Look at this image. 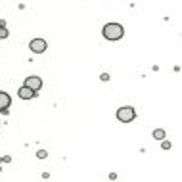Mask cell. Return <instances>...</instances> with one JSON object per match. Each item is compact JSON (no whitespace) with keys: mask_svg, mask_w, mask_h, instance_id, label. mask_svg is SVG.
<instances>
[{"mask_svg":"<svg viewBox=\"0 0 182 182\" xmlns=\"http://www.w3.org/2000/svg\"><path fill=\"white\" fill-rule=\"evenodd\" d=\"M102 33H104L106 40L115 42V40H121L125 37V27L121 23H106L104 29H102Z\"/></svg>","mask_w":182,"mask_h":182,"instance_id":"obj_1","label":"cell"},{"mask_svg":"<svg viewBox=\"0 0 182 182\" xmlns=\"http://www.w3.org/2000/svg\"><path fill=\"white\" fill-rule=\"evenodd\" d=\"M136 119V111L130 106H123L117 109V121L119 123H132Z\"/></svg>","mask_w":182,"mask_h":182,"instance_id":"obj_2","label":"cell"},{"mask_svg":"<svg viewBox=\"0 0 182 182\" xmlns=\"http://www.w3.org/2000/svg\"><path fill=\"white\" fill-rule=\"evenodd\" d=\"M29 48H31V52H35V54H42V52L48 50V42L44 39H33L29 42Z\"/></svg>","mask_w":182,"mask_h":182,"instance_id":"obj_3","label":"cell"},{"mask_svg":"<svg viewBox=\"0 0 182 182\" xmlns=\"http://www.w3.org/2000/svg\"><path fill=\"white\" fill-rule=\"evenodd\" d=\"M25 86H29L33 92H39V90L42 88V79L40 77H37V75H31V77H27L25 79V83H23Z\"/></svg>","mask_w":182,"mask_h":182,"instance_id":"obj_4","label":"cell"},{"mask_svg":"<svg viewBox=\"0 0 182 182\" xmlns=\"http://www.w3.org/2000/svg\"><path fill=\"white\" fill-rule=\"evenodd\" d=\"M10 106H12V98H10V94L0 90V111H2V113H8V107H10Z\"/></svg>","mask_w":182,"mask_h":182,"instance_id":"obj_5","label":"cell"},{"mask_svg":"<svg viewBox=\"0 0 182 182\" xmlns=\"http://www.w3.org/2000/svg\"><path fill=\"white\" fill-rule=\"evenodd\" d=\"M37 94H39V92H33V90H31L29 86H25V84L17 90V96H19L21 100H31L33 96H37Z\"/></svg>","mask_w":182,"mask_h":182,"instance_id":"obj_6","label":"cell"},{"mask_svg":"<svg viewBox=\"0 0 182 182\" xmlns=\"http://www.w3.org/2000/svg\"><path fill=\"white\" fill-rule=\"evenodd\" d=\"M165 136H167V132H165L163 129H155V130H153V138H155V140H163Z\"/></svg>","mask_w":182,"mask_h":182,"instance_id":"obj_7","label":"cell"},{"mask_svg":"<svg viewBox=\"0 0 182 182\" xmlns=\"http://www.w3.org/2000/svg\"><path fill=\"white\" fill-rule=\"evenodd\" d=\"M8 37H10V33L6 29V23H4V21H0V39H8Z\"/></svg>","mask_w":182,"mask_h":182,"instance_id":"obj_8","label":"cell"},{"mask_svg":"<svg viewBox=\"0 0 182 182\" xmlns=\"http://www.w3.org/2000/svg\"><path fill=\"white\" fill-rule=\"evenodd\" d=\"M37 157H39V159H46V157H48V152H46V150H39V152H37Z\"/></svg>","mask_w":182,"mask_h":182,"instance_id":"obj_9","label":"cell"},{"mask_svg":"<svg viewBox=\"0 0 182 182\" xmlns=\"http://www.w3.org/2000/svg\"><path fill=\"white\" fill-rule=\"evenodd\" d=\"M161 148H163V150H171V142L163 138V140H161Z\"/></svg>","mask_w":182,"mask_h":182,"instance_id":"obj_10","label":"cell"},{"mask_svg":"<svg viewBox=\"0 0 182 182\" xmlns=\"http://www.w3.org/2000/svg\"><path fill=\"white\" fill-rule=\"evenodd\" d=\"M100 81L107 83V81H109V73H102V75H100Z\"/></svg>","mask_w":182,"mask_h":182,"instance_id":"obj_11","label":"cell"},{"mask_svg":"<svg viewBox=\"0 0 182 182\" xmlns=\"http://www.w3.org/2000/svg\"><path fill=\"white\" fill-rule=\"evenodd\" d=\"M10 163V161H12V157H10V155H4V157H0V163Z\"/></svg>","mask_w":182,"mask_h":182,"instance_id":"obj_12","label":"cell"},{"mask_svg":"<svg viewBox=\"0 0 182 182\" xmlns=\"http://www.w3.org/2000/svg\"><path fill=\"white\" fill-rule=\"evenodd\" d=\"M0 171H2V163H0Z\"/></svg>","mask_w":182,"mask_h":182,"instance_id":"obj_13","label":"cell"}]
</instances>
